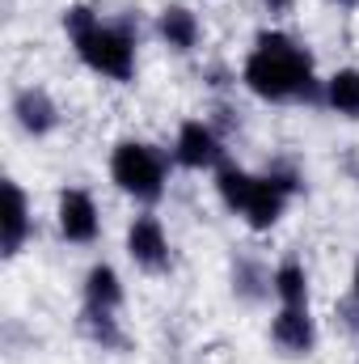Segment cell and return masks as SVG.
<instances>
[{"mask_svg":"<svg viewBox=\"0 0 359 364\" xmlns=\"http://www.w3.org/2000/svg\"><path fill=\"white\" fill-rule=\"evenodd\" d=\"M9 114H13L17 132L30 136V140H51L64 123V110H60L55 93L47 85H21L9 102Z\"/></svg>","mask_w":359,"mask_h":364,"instance_id":"8","label":"cell"},{"mask_svg":"<svg viewBox=\"0 0 359 364\" xmlns=\"http://www.w3.org/2000/svg\"><path fill=\"white\" fill-rule=\"evenodd\" d=\"M292 199H296V195L275 178V174H267V170L254 174V191H250V199H245V208H241V225H245L250 233H270V229L287 216Z\"/></svg>","mask_w":359,"mask_h":364,"instance_id":"9","label":"cell"},{"mask_svg":"<svg viewBox=\"0 0 359 364\" xmlns=\"http://www.w3.org/2000/svg\"><path fill=\"white\" fill-rule=\"evenodd\" d=\"M334 314H338V322H343L351 335H359V301H351V296H347V301H338V309H334Z\"/></svg>","mask_w":359,"mask_h":364,"instance_id":"18","label":"cell"},{"mask_svg":"<svg viewBox=\"0 0 359 364\" xmlns=\"http://www.w3.org/2000/svg\"><path fill=\"white\" fill-rule=\"evenodd\" d=\"M77 331L89 339L93 348L114 352V356H123V352L131 348V339H127L118 314H106V309H85V305H81V314H77Z\"/></svg>","mask_w":359,"mask_h":364,"instance_id":"14","label":"cell"},{"mask_svg":"<svg viewBox=\"0 0 359 364\" xmlns=\"http://www.w3.org/2000/svg\"><path fill=\"white\" fill-rule=\"evenodd\" d=\"M81 305L85 309H106V314H118L127 305V284H123V275H118L114 263L97 259L85 272V279H81Z\"/></svg>","mask_w":359,"mask_h":364,"instance_id":"12","label":"cell"},{"mask_svg":"<svg viewBox=\"0 0 359 364\" xmlns=\"http://www.w3.org/2000/svg\"><path fill=\"white\" fill-rule=\"evenodd\" d=\"M258 4H263V13H267L270 21H283V17L296 13V0H258Z\"/></svg>","mask_w":359,"mask_h":364,"instance_id":"19","label":"cell"},{"mask_svg":"<svg viewBox=\"0 0 359 364\" xmlns=\"http://www.w3.org/2000/svg\"><path fill=\"white\" fill-rule=\"evenodd\" d=\"M34 237V208L17 178H4V208H0V255L17 259Z\"/></svg>","mask_w":359,"mask_h":364,"instance_id":"10","label":"cell"},{"mask_svg":"<svg viewBox=\"0 0 359 364\" xmlns=\"http://www.w3.org/2000/svg\"><path fill=\"white\" fill-rule=\"evenodd\" d=\"M170 166L174 157L153 144V140H136V136H123L114 140L110 149V182L140 208H153L165 199L170 191Z\"/></svg>","mask_w":359,"mask_h":364,"instance_id":"3","label":"cell"},{"mask_svg":"<svg viewBox=\"0 0 359 364\" xmlns=\"http://www.w3.org/2000/svg\"><path fill=\"white\" fill-rule=\"evenodd\" d=\"M270 288H275V301L279 305H309V296H313L309 267L300 259H279L275 263V275H270Z\"/></svg>","mask_w":359,"mask_h":364,"instance_id":"17","label":"cell"},{"mask_svg":"<svg viewBox=\"0 0 359 364\" xmlns=\"http://www.w3.org/2000/svg\"><path fill=\"white\" fill-rule=\"evenodd\" d=\"M321 106L347 123H359V68H334L321 81Z\"/></svg>","mask_w":359,"mask_h":364,"instance_id":"15","label":"cell"},{"mask_svg":"<svg viewBox=\"0 0 359 364\" xmlns=\"http://www.w3.org/2000/svg\"><path fill=\"white\" fill-rule=\"evenodd\" d=\"M153 30H157L161 47H170L174 55H194L199 43H203V21H199V13H194L190 4H182V0H170L165 9H157Z\"/></svg>","mask_w":359,"mask_h":364,"instance_id":"11","label":"cell"},{"mask_svg":"<svg viewBox=\"0 0 359 364\" xmlns=\"http://www.w3.org/2000/svg\"><path fill=\"white\" fill-rule=\"evenodd\" d=\"M270 275H275V267H267L258 255H233V263H228V288H233V296L241 305H267L270 296H275Z\"/></svg>","mask_w":359,"mask_h":364,"instance_id":"13","label":"cell"},{"mask_svg":"<svg viewBox=\"0 0 359 364\" xmlns=\"http://www.w3.org/2000/svg\"><path fill=\"white\" fill-rule=\"evenodd\" d=\"M267 335H270V348H275L283 360H304V356H313V352H317V339H321L317 318H313L309 305H279V309L270 314Z\"/></svg>","mask_w":359,"mask_h":364,"instance_id":"6","label":"cell"},{"mask_svg":"<svg viewBox=\"0 0 359 364\" xmlns=\"http://www.w3.org/2000/svg\"><path fill=\"white\" fill-rule=\"evenodd\" d=\"M174 166L190 170V174H216L224 161H228V136L211 123V119H186L174 136V149H170Z\"/></svg>","mask_w":359,"mask_h":364,"instance_id":"4","label":"cell"},{"mask_svg":"<svg viewBox=\"0 0 359 364\" xmlns=\"http://www.w3.org/2000/svg\"><path fill=\"white\" fill-rule=\"evenodd\" d=\"M64 38L68 47L77 51V60L97 73L101 81H114V85H127L136 81V68H140V38L127 21H106L93 4H68L64 17Z\"/></svg>","mask_w":359,"mask_h":364,"instance_id":"2","label":"cell"},{"mask_svg":"<svg viewBox=\"0 0 359 364\" xmlns=\"http://www.w3.org/2000/svg\"><path fill=\"white\" fill-rule=\"evenodd\" d=\"M351 301H359V255H355V263H351V292H347Z\"/></svg>","mask_w":359,"mask_h":364,"instance_id":"20","label":"cell"},{"mask_svg":"<svg viewBox=\"0 0 359 364\" xmlns=\"http://www.w3.org/2000/svg\"><path fill=\"white\" fill-rule=\"evenodd\" d=\"M241 85L258 102H270V106H313V102H321V77H317L313 51L279 26H267V30L254 34L250 51L241 60Z\"/></svg>","mask_w":359,"mask_h":364,"instance_id":"1","label":"cell"},{"mask_svg":"<svg viewBox=\"0 0 359 364\" xmlns=\"http://www.w3.org/2000/svg\"><path fill=\"white\" fill-rule=\"evenodd\" d=\"M347 174H351V182L359 186V153H351V157H347Z\"/></svg>","mask_w":359,"mask_h":364,"instance_id":"21","label":"cell"},{"mask_svg":"<svg viewBox=\"0 0 359 364\" xmlns=\"http://www.w3.org/2000/svg\"><path fill=\"white\" fill-rule=\"evenodd\" d=\"M211 186H216V199L224 203V212H233V216H241V208H245V199H250V191H254V170H245V166H237L233 157L211 174Z\"/></svg>","mask_w":359,"mask_h":364,"instance_id":"16","label":"cell"},{"mask_svg":"<svg viewBox=\"0 0 359 364\" xmlns=\"http://www.w3.org/2000/svg\"><path fill=\"white\" fill-rule=\"evenodd\" d=\"M55 229L68 246H93L101 237V208L85 186H64L55 195Z\"/></svg>","mask_w":359,"mask_h":364,"instance_id":"7","label":"cell"},{"mask_svg":"<svg viewBox=\"0 0 359 364\" xmlns=\"http://www.w3.org/2000/svg\"><path fill=\"white\" fill-rule=\"evenodd\" d=\"M330 4H343V9H355L359 0H330Z\"/></svg>","mask_w":359,"mask_h":364,"instance_id":"22","label":"cell"},{"mask_svg":"<svg viewBox=\"0 0 359 364\" xmlns=\"http://www.w3.org/2000/svg\"><path fill=\"white\" fill-rule=\"evenodd\" d=\"M123 250H127V259H131L144 275L174 272V242H170V233H165L161 216H157V212H148V208L131 216L127 237H123Z\"/></svg>","mask_w":359,"mask_h":364,"instance_id":"5","label":"cell"}]
</instances>
